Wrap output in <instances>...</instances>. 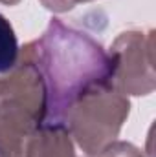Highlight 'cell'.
<instances>
[{
    "mask_svg": "<svg viewBox=\"0 0 156 157\" xmlns=\"http://www.w3.org/2000/svg\"><path fill=\"white\" fill-rule=\"evenodd\" d=\"M18 59V40L9 20L0 15V73L13 70Z\"/></svg>",
    "mask_w": 156,
    "mask_h": 157,
    "instance_id": "obj_1",
    "label": "cell"
}]
</instances>
